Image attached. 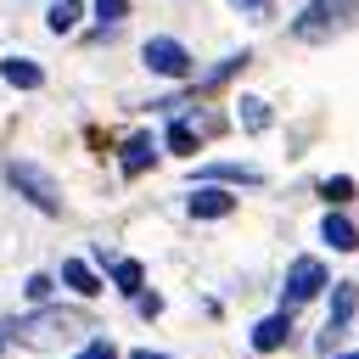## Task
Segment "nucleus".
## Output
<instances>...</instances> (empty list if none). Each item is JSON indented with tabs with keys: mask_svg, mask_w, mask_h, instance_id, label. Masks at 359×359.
I'll list each match as a JSON object with an SVG mask.
<instances>
[{
	"mask_svg": "<svg viewBox=\"0 0 359 359\" xmlns=\"http://www.w3.org/2000/svg\"><path fill=\"white\" fill-rule=\"evenodd\" d=\"M342 359H359V353H342Z\"/></svg>",
	"mask_w": 359,
	"mask_h": 359,
	"instance_id": "nucleus-25",
	"label": "nucleus"
},
{
	"mask_svg": "<svg viewBox=\"0 0 359 359\" xmlns=\"http://www.w3.org/2000/svg\"><path fill=\"white\" fill-rule=\"evenodd\" d=\"M320 196H325L331 208H342V202H353V180H348V174H337V180H325V185H320Z\"/></svg>",
	"mask_w": 359,
	"mask_h": 359,
	"instance_id": "nucleus-18",
	"label": "nucleus"
},
{
	"mask_svg": "<svg viewBox=\"0 0 359 359\" xmlns=\"http://www.w3.org/2000/svg\"><path fill=\"white\" fill-rule=\"evenodd\" d=\"M73 359H118V348H112L107 337H95V342H90L84 353H73Z\"/></svg>",
	"mask_w": 359,
	"mask_h": 359,
	"instance_id": "nucleus-21",
	"label": "nucleus"
},
{
	"mask_svg": "<svg viewBox=\"0 0 359 359\" xmlns=\"http://www.w3.org/2000/svg\"><path fill=\"white\" fill-rule=\"evenodd\" d=\"M230 6H236L247 22H269V17H275V0H230Z\"/></svg>",
	"mask_w": 359,
	"mask_h": 359,
	"instance_id": "nucleus-19",
	"label": "nucleus"
},
{
	"mask_svg": "<svg viewBox=\"0 0 359 359\" xmlns=\"http://www.w3.org/2000/svg\"><path fill=\"white\" fill-rule=\"evenodd\" d=\"M135 309H140V314H157V309H163V297H157V292H140V297H135Z\"/></svg>",
	"mask_w": 359,
	"mask_h": 359,
	"instance_id": "nucleus-23",
	"label": "nucleus"
},
{
	"mask_svg": "<svg viewBox=\"0 0 359 359\" xmlns=\"http://www.w3.org/2000/svg\"><path fill=\"white\" fill-rule=\"evenodd\" d=\"M168 151L191 157V151H196V129H191V123H168Z\"/></svg>",
	"mask_w": 359,
	"mask_h": 359,
	"instance_id": "nucleus-17",
	"label": "nucleus"
},
{
	"mask_svg": "<svg viewBox=\"0 0 359 359\" xmlns=\"http://www.w3.org/2000/svg\"><path fill=\"white\" fill-rule=\"evenodd\" d=\"M123 11H129V0H95V17H101V22H118Z\"/></svg>",
	"mask_w": 359,
	"mask_h": 359,
	"instance_id": "nucleus-20",
	"label": "nucleus"
},
{
	"mask_svg": "<svg viewBox=\"0 0 359 359\" xmlns=\"http://www.w3.org/2000/svg\"><path fill=\"white\" fill-rule=\"evenodd\" d=\"M79 17H84V11H79V0H56V6L45 11L50 34H73V28H79Z\"/></svg>",
	"mask_w": 359,
	"mask_h": 359,
	"instance_id": "nucleus-14",
	"label": "nucleus"
},
{
	"mask_svg": "<svg viewBox=\"0 0 359 359\" xmlns=\"http://www.w3.org/2000/svg\"><path fill=\"white\" fill-rule=\"evenodd\" d=\"M0 348H6V337H0Z\"/></svg>",
	"mask_w": 359,
	"mask_h": 359,
	"instance_id": "nucleus-26",
	"label": "nucleus"
},
{
	"mask_svg": "<svg viewBox=\"0 0 359 359\" xmlns=\"http://www.w3.org/2000/svg\"><path fill=\"white\" fill-rule=\"evenodd\" d=\"M146 67L151 73H163V79H191V50L180 45V39H146Z\"/></svg>",
	"mask_w": 359,
	"mask_h": 359,
	"instance_id": "nucleus-3",
	"label": "nucleus"
},
{
	"mask_svg": "<svg viewBox=\"0 0 359 359\" xmlns=\"http://www.w3.org/2000/svg\"><path fill=\"white\" fill-rule=\"evenodd\" d=\"M320 236H325V241H331L337 252H353V247H359V230H353V224H348L342 213H325V224H320Z\"/></svg>",
	"mask_w": 359,
	"mask_h": 359,
	"instance_id": "nucleus-10",
	"label": "nucleus"
},
{
	"mask_svg": "<svg viewBox=\"0 0 359 359\" xmlns=\"http://www.w3.org/2000/svg\"><path fill=\"white\" fill-rule=\"evenodd\" d=\"M135 359H168V353H151V348H140V353H135Z\"/></svg>",
	"mask_w": 359,
	"mask_h": 359,
	"instance_id": "nucleus-24",
	"label": "nucleus"
},
{
	"mask_svg": "<svg viewBox=\"0 0 359 359\" xmlns=\"http://www.w3.org/2000/svg\"><path fill=\"white\" fill-rule=\"evenodd\" d=\"M112 280H118V292H129V297H140V280H146V269H140L135 258H123V264L112 269Z\"/></svg>",
	"mask_w": 359,
	"mask_h": 359,
	"instance_id": "nucleus-15",
	"label": "nucleus"
},
{
	"mask_svg": "<svg viewBox=\"0 0 359 359\" xmlns=\"http://www.w3.org/2000/svg\"><path fill=\"white\" fill-rule=\"evenodd\" d=\"M22 292H28L34 303H45V297H50V275H28V286H22Z\"/></svg>",
	"mask_w": 359,
	"mask_h": 359,
	"instance_id": "nucleus-22",
	"label": "nucleus"
},
{
	"mask_svg": "<svg viewBox=\"0 0 359 359\" xmlns=\"http://www.w3.org/2000/svg\"><path fill=\"white\" fill-rule=\"evenodd\" d=\"M62 280H67V286H73L79 297H95V292H101L95 269H90V264H79V258H67V264H62Z\"/></svg>",
	"mask_w": 359,
	"mask_h": 359,
	"instance_id": "nucleus-12",
	"label": "nucleus"
},
{
	"mask_svg": "<svg viewBox=\"0 0 359 359\" xmlns=\"http://www.w3.org/2000/svg\"><path fill=\"white\" fill-rule=\"evenodd\" d=\"M286 337H292V314H269V320H258V325H252V348H258V353L286 348Z\"/></svg>",
	"mask_w": 359,
	"mask_h": 359,
	"instance_id": "nucleus-8",
	"label": "nucleus"
},
{
	"mask_svg": "<svg viewBox=\"0 0 359 359\" xmlns=\"http://www.w3.org/2000/svg\"><path fill=\"white\" fill-rule=\"evenodd\" d=\"M236 118H241V129L264 135V129H269V101H258V95H241V101H236Z\"/></svg>",
	"mask_w": 359,
	"mask_h": 359,
	"instance_id": "nucleus-11",
	"label": "nucleus"
},
{
	"mask_svg": "<svg viewBox=\"0 0 359 359\" xmlns=\"http://www.w3.org/2000/svg\"><path fill=\"white\" fill-rule=\"evenodd\" d=\"M6 180H11L39 213H62V191H56V180H50L45 168H34V163H6Z\"/></svg>",
	"mask_w": 359,
	"mask_h": 359,
	"instance_id": "nucleus-2",
	"label": "nucleus"
},
{
	"mask_svg": "<svg viewBox=\"0 0 359 359\" xmlns=\"http://www.w3.org/2000/svg\"><path fill=\"white\" fill-rule=\"evenodd\" d=\"M320 286H325V269H320V258H297V264L286 269V314H292V303H309Z\"/></svg>",
	"mask_w": 359,
	"mask_h": 359,
	"instance_id": "nucleus-4",
	"label": "nucleus"
},
{
	"mask_svg": "<svg viewBox=\"0 0 359 359\" xmlns=\"http://www.w3.org/2000/svg\"><path fill=\"white\" fill-rule=\"evenodd\" d=\"M191 213L196 219H224V213H236V196L219 191V185H196L191 191Z\"/></svg>",
	"mask_w": 359,
	"mask_h": 359,
	"instance_id": "nucleus-7",
	"label": "nucleus"
},
{
	"mask_svg": "<svg viewBox=\"0 0 359 359\" xmlns=\"http://www.w3.org/2000/svg\"><path fill=\"white\" fill-rule=\"evenodd\" d=\"M151 163V135H129L123 140V174H146Z\"/></svg>",
	"mask_w": 359,
	"mask_h": 359,
	"instance_id": "nucleus-13",
	"label": "nucleus"
},
{
	"mask_svg": "<svg viewBox=\"0 0 359 359\" xmlns=\"http://www.w3.org/2000/svg\"><path fill=\"white\" fill-rule=\"evenodd\" d=\"M79 331H90V320L84 314H34V320H17L11 325V337L17 342H34V348H45V342H62V337H79Z\"/></svg>",
	"mask_w": 359,
	"mask_h": 359,
	"instance_id": "nucleus-1",
	"label": "nucleus"
},
{
	"mask_svg": "<svg viewBox=\"0 0 359 359\" xmlns=\"http://www.w3.org/2000/svg\"><path fill=\"white\" fill-rule=\"evenodd\" d=\"M0 79L17 84V90H39V84H45L39 62H28V56H6V62H0Z\"/></svg>",
	"mask_w": 359,
	"mask_h": 359,
	"instance_id": "nucleus-9",
	"label": "nucleus"
},
{
	"mask_svg": "<svg viewBox=\"0 0 359 359\" xmlns=\"http://www.w3.org/2000/svg\"><path fill=\"white\" fill-rule=\"evenodd\" d=\"M208 180H241V185H258V168H241V163H213V168H202Z\"/></svg>",
	"mask_w": 359,
	"mask_h": 359,
	"instance_id": "nucleus-16",
	"label": "nucleus"
},
{
	"mask_svg": "<svg viewBox=\"0 0 359 359\" xmlns=\"http://www.w3.org/2000/svg\"><path fill=\"white\" fill-rule=\"evenodd\" d=\"M353 309H359V286H353V280H337V292H331V320H325L320 348H331V342L342 337V325L353 320Z\"/></svg>",
	"mask_w": 359,
	"mask_h": 359,
	"instance_id": "nucleus-5",
	"label": "nucleus"
},
{
	"mask_svg": "<svg viewBox=\"0 0 359 359\" xmlns=\"http://www.w3.org/2000/svg\"><path fill=\"white\" fill-rule=\"evenodd\" d=\"M348 6H353V0H314V6L297 17V34H303V39H320L325 28H337V22H342V11H348Z\"/></svg>",
	"mask_w": 359,
	"mask_h": 359,
	"instance_id": "nucleus-6",
	"label": "nucleus"
}]
</instances>
